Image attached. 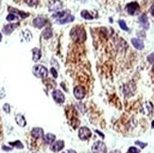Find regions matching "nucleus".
<instances>
[{"mask_svg":"<svg viewBox=\"0 0 154 153\" xmlns=\"http://www.w3.org/2000/svg\"><path fill=\"white\" fill-rule=\"evenodd\" d=\"M70 35L72 39L77 43H82L86 40L85 30L83 29V28H80V26H76V28L72 29Z\"/></svg>","mask_w":154,"mask_h":153,"instance_id":"obj_1","label":"nucleus"},{"mask_svg":"<svg viewBox=\"0 0 154 153\" xmlns=\"http://www.w3.org/2000/svg\"><path fill=\"white\" fill-rule=\"evenodd\" d=\"M32 73H33V75L38 78H45L48 76V68L42 64H36V65L33 66Z\"/></svg>","mask_w":154,"mask_h":153,"instance_id":"obj_2","label":"nucleus"},{"mask_svg":"<svg viewBox=\"0 0 154 153\" xmlns=\"http://www.w3.org/2000/svg\"><path fill=\"white\" fill-rule=\"evenodd\" d=\"M93 153H107V147L102 141H97L92 147Z\"/></svg>","mask_w":154,"mask_h":153,"instance_id":"obj_3","label":"nucleus"},{"mask_svg":"<svg viewBox=\"0 0 154 153\" xmlns=\"http://www.w3.org/2000/svg\"><path fill=\"white\" fill-rule=\"evenodd\" d=\"M48 18H45V16H38V17L33 19L32 24H33V26H35V28H37V29H42V28H44V26L46 24H48Z\"/></svg>","mask_w":154,"mask_h":153,"instance_id":"obj_4","label":"nucleus"},{"mask_svg":"<svg viewBox=\"0 0 154 153\" xmlns=\"http://www.w3.org/2000/svg\"><path fill=\"white\" fill-rule=\"evenodd\" d=\"M91 130L86 128V127H82L79 130V137L80 140L85 141V140H88V139L91 137Z\"/></svg>","mask_w":154,"mask_h":153,"instance_id":"obj_5","label":"nucleus"},{"mask_svg":"<svg viewBox=\"0 0 154 153\" xmlns=\"http://www.w3.org/2000/svg\"><path fill=\"white\" fill-rule=\"evenodd\" d=\"M139 8H140V7H139V4L137 2H131L129 4H127L126 11H127V12L129 13V14L134 15L136 13V11H139Z\"/></svg>","mask_w":154,"mask_h":153,"instance_id":"obj_6","label":"nucleus"},{"mask_svg":"<svg viewBox=\"0 0 154 153\" xmlns=\"http://www.w3.org/2000/svg\"><path fill=\"white\" fill-rule=\"evenodd\" d=\"M52 96L54 98V100L57 102V103H63L64 100H65V97H64V95L63 94V92L61 90H54L52 92Z\"/></svg>","mask_w":154,"mask_h":153,"instance_id":"obj_7","label":"nucleus"},{"mask_svg":"<svg viewBox=\"0 0 154 153\" xmlns=\"http://www.w3.org/2000/svg\"><path fill=\"white\" fill-rule=\"evenodd\" d=\"M19 24L18 23H12V24H8L3 26L2 29V32L4 33V34L6 35H10L11 33H12L13 31H14L15 29L18 28Z\"/></svg>","mask_w":154,"mask_h":153,"instance_id":"obj_8","label":"nucleus"},{"mask_svg":"<svg viewBox=\"0 0 154 153\" xmlns=\"http://www.w3.org/2000/svg\"><path fill=\"white\" fill-rule=\"evenodd\" d=\"M74 96L79 100L82 99L85 96V89L82 86H76L74 88Z\"/></svg>","mask_w":154,"mask_h":153,"instance_id":"obj_9","label":"nucleus"},{"mask_svg":"<svg viewBox=\"0 0 154 153\" xmlns=\"http://www.w3.org/2000/svg\"><path fill=\"white\" fill-rule=\"evenodd\" d=\"M64 148V142L63 140H59L56 142H53L50 145V149L54 152H59L61 151Z\"/></svg>","mask_w":154,"mask_h":153,"instance_id":"obj_10","label":"nucleus"},{"mask_svg":"<svg viewBox=\"0 0 154 153\" xmlns=\"http://www.w3.org/2000/svg\"><path fill=\"white\" fill-rule=\"evenodd\" d=\"M134 91H135V86L132 83H127L124 86V94L127 96H132L133 94H134Z\"/></svg>","mask_w":154,"mask_h":153,"instance_id":"obj_11","label":"nucleus"},{"mask_svg":"<svg viewBox=\"0 0 154 153\" xmlns=\"http://www.w3.org/2000/svg\"><path fill=\"white\" fill-rule=\"evenodd\" d=\"M63 7V3L59 0H55V1H52L49 6H48V11H59L60 9H62Z\"/></svg>","mask_w":154,"mask_h":153,"instance_id":"obj_12","label":"nucleus"},{"mask_svg":"<svg viewBox=\"0 0 154 153\" xmlns=\"http://www.w3.org/2000/svg\"><path fill=\"white\" fill-rule=\"evenodd\" d=\"M139 23H140V26H141L144 29H148L149 28V19H148V16H146L145 13L139 17Z\"/></svg>","mask_w":154,"mask_h":153,"instance_id":"obj_13","label":"nucleus"},{"mask_svg":"<svg viewBox=\"0 0 154 153\" xmlns=\"http://www.w3.org/2000/svg\"><path fill=\"white\" fill-rule=\"evenodd\" d=\"M31 135L34 138H36V139L42 138V137H44V130L41 129V128H34V129H32Z\"/></svg>","mask_w":154,"mask_h":153,"instance_id":"obj_14","label":"nucleus"},{"mask_svg":"<svg viewBox=\"0 0 154 153\" xmlns=\"http://www.w3.org/2000/svg\"><path fill=\"white\" fill-rule=\"evenodd\" d=\"M131 44H133V46L138 49V50H141L144 48V43L142 40H140V39H137V38H132L131 39Z\"/></svg>","mask_w":154,"mask_h":153,"instance_id":"obj_15","label":"nucleus"},{"mask_svg":"<svg viewBox=\"0 0 154 153\" xmlns=\"http://www.w3.org/2000/svg\"><path fill=\"white\" fill-rule=\"evenodd\" d=\"M74 20H75V17L73 16V15H71V14H69V15L65 16V17H63V18L58 19V20H57V23H58V24H61V25H63V24L71 23V22L74 21Z\"/></svg>","mask_w":154,"mask_h":153,"instance_id":"obj_16","label":"nucleus"},{"mask_svg":"<svg viewBox=\"0 0 154 153\" xmlns=\"http://www.w3.org/2000/svg\"><path fill=\"white\" fill-rule=\"evenodd\" d=\"M42 57V52L39 48H33L32 49V61L33 62H38Z\"/></svg>","mask_w":154,"mask_h":153,"instance_id":"obj_17","label":"nucleus"},{"mask_svg":"<svg viewBox=\"0 0 154 153\" xmlns=\"http://www.w3.org/2000/svg\"><path fill=\"white\" fill-rule=\"evenodd\" d=\"M15 121H16L17 125L20 126V127H25V126L26 125V118L22 115H20V114L15 116Z\"/></svg>","mask_w":154,"mask_h":153,"instance_id":"obj_18","label":"nucleus"},{"mask_svg":"<svg viewBox=\"0 0 154 153\" xmlns=\"http://www.w3.org/2000/svg\"><path fill=\"white\" fill-rule=\"evenodd\" d=\"M55 135L54 134H52V133H48V134H45L44 136V142L45 144H48V145H51L53 142H55Z\"/></svg>","mask_w":154,"mask_h":153,"instance_id":"obj_19","label":"nucleus"},{"mask_svg":"<svg viewBox=\"0 0 154 153\" xmlns=\"http://www.w3.org/2000/svg\"><path fill=\"white\" fill-rule=\"evenodd\" d=\"M9 11L11 13H14V14L18 15V16H21V18H26V17H28V13H26L24 11H18L14 8H9Z\"/></svg>","mask_w":154,"mask_h":153,"instance_id":"obj_20","label":"nucleus"},{"mask_svg":"<svg viewBox=\"0 0 154 153\" xmlns=\"http://www.w3.org/2000/svg\"><path fill=\"white\" fill-rule=\"evenodd\" d=\"M70 13V11H58L56 12L55 14H53L52 17L53 18H58V19H61V18H63L65 16L69 15Z\"/></svg>","mask_w":154,"mask_h":153,"instance_id":"obj_21","label":"nucleus"},{"mask_svg":"<svg viewBox=\"0 0 154 153\" xmlns=\"http://www.w3.org/2000/svg\"><path fill=\"white\" fill-rule=\"evenodd\" d=\"M53 35V32H52V29L50 28H46L44 29V31L42 32V36L45 39V40H48L52 37Z\"/></svg>","mask_w":154,"mask_h":153,"instance_id":"obj_22","label":"nucleus"},{"mask_svg":"<svg viewBox=\"0 0 154 153\" xmlns=\"http://www.w3.org/2000/svg\"><path fill=\"white\" fill-rule=\"evenodd\" d=\"M144 112L146 115H149L150 112H152V104L150 102H146L145 105H144Z\"/></svg>","mask_w":154,"mask_h":153,"instance_id":"obj_23","label":"nucleus"},{"mask_svg":"<svg viewBox=\"0 0 154 153\" xmlns=\"http://www.w3.org/2000/svg\"><path fill=\"white\" fill-rule=\"evenodd\" d=\"M19 16L18 15H16V14H14V13H11L10 12V14L6 17V20L7 21H9V22H13V21H16V22H18L19 21Z\"/></svg>","mask_w":154,"mask_h":153,"instance_id":"obj_24","label":"nucleus"},{"mask_svg":"<svg viewBox=\"0 0 154 153\" xmlns=\"http://www.w3.org/2000/svg\"><path fill=\"white\" fill-rule=\"evenodd\" d=\"M22 35H23L24 39L26 40V42H29L30 40H31V38H32V35H31V33H30V31L29 29L24 30L23 33H22Z\"/></svg>","mask_w":154,"mask_h":153,"instance_id":"obj_25","label":"nucleus"},{"mask_svg":"<svg viewBox=\"0 0 154 153\" xmlns=\"http://www.w3.org/2000/svg\"><path fill=\"white\" fill-rule=\"evenodd\" d=\"M80 15H82V18L87 19V20H92L94 17L90 14V12H88V11H82L80 12Z\"/></svg>","mask_w":154,"mask_h":153,"instance_id":"obj_26","label":"nucleus"},{"mask_svg":"<svg viewBox=\"0 0 154 153\" xmlns=\"http://www.w3.org/2000/svg\"><path fill=\"white\" fill-rule=\"evenodd\" d=\"M10 145H11L12 148H24V145H23V144L20 142V141H15V142H11L10 143Z\"/></svg>","mask_w":154,"mask_h":153,"instance_id":"obj_27","label":"nucleus"},{"mask_svg":"<svg viewBox=\"0 0 154 153\" xmlns=\"http://www.w3.org/2000/svg\"><path fill=\"white\" fill-rule=\"evenodd\" d=\"M119 26H120V28H121L123 30H126V31H128L129 30V28L126 25V22L124 21V20H119Z\"/></svg>","mask_w":154,"mask_h":153,"instance_id":"obj_28","label":"nucleus"},{"mask_svg":"<svg viewBox=\"0 0 154 153\" xmlns=\"http://www.w3.org/2000/svg\"><path fill=\"white\" fill-rule=\"evenodd\" d=\"M26 3L30 7H35L38 5L39 0H26Z\"/></svg>","mask_w":154,"mask_h":153,"instance_id":"obj_29","label":"nucleus"},{"mask_svg":"<svg viewBox=\"0 0 154 153\" xmlns=\"http://www.w3.org/2000/svg\"><path fill=\"white\" fill-rule=\"evenodd\" d=\"M3 110H4L5 112H7V114H10V112H11V106H10V104H8V103L4 104Z\"/></svg>","mask_w":154,"mask_h":153,"instance_id":"obj_30","label":"nucleus"},{"mask_svg":"<svg viewBox=\"0 0 154 153\" xmlns=\"http://www.w3.org/2000/svg\"><path fill=\"white\" fill-rule=\"evenodd\" d=\"M127 153H140V150L138 148H134V147H131V148H129V150Z\"/></svg>","mask_w":154,"mask_h":153,"instance_id":"obj_31","label":"nucleus"},{"mask_svg":"<svg viewBox=\"0 0 154 153\" xmlns=\"http://www.w3.org/2000/svg\"><path fill=\"white\" fill-rule=\"evenodd\" d=\"M6 96V92H5V89L3 87L0 86V99H2Z\"/></svg>","mask_w":154,"mask_h":153,"instance_id":"obj_32","label":"nucleus"},{"mask_svg":"<svg viewBox=\"0 0 154 153\" xmlns=\"http://www.w3.org/2000/svg\"><path fill=\"white\" fill-rule=\"evenodd\" d=\"M50 73H51V74H52V76H53V78H58V72L56 71V69L55 68H51L50 69Z\"/></svg>","mask_w":154,"mask_h":153,"instance_id":"obj_33","label":"nucleus"},{"mask_svg":"<svg viewBox=\"0 0 154 153\" xmlns=\"http://www.w3.org/2000/svg\"><path fill=\"white\" fill-rule=\"evenodd\" d=\"M148 61H149L150 63H154V52L151 53L150 55L148 56Z\"/></svg>","mask_w":154,"mask_h":153,"instance_id":"obj_34","label":"nucleus"},{"mask_svg":"<svg viewBox=\"0 0 154 153\" xmlns=\"http://www.w3.org/2000/svg\"><path fill=\"white\" fill-rule=\"evenodd\" d=\"M135 145H138L140 148H146V143H142V142H140V141H136L135 142Z\"/></svg>","mask_w":154,"mask_h":153,"instance_id":"obj_35","label":"nucleus"},{"mask_svg":"<svg viewBox=\"0 0 154 153\" xmlns=\"http://www.w3.org/2000/svg\"><path fill=\"white\" fill-rule=\"evenodd\" d=\"M2 148L4 149V150H6V151H11L12 148H8V147H5V145H4V147H2Z\"/></svg>","mask_w":154,"mask_h":153,"instance_id":"obj_36","label":"nucleus"},{"mask_svg":"<svg viewBox=\"0 0 154 153\" xmlns=\"http://www.w3.org/2000/svg\"><path fill=\"white\" fill-rule=\"evenodd\" d=\"M150 12H151V14L154 16V4L150 7Z\"/></svg>","mask_w":154,"mask_h":153,"instance_id":"obj_37","label":"nucleus"},{"mask_svg":"<svg viewBox=\"0 0 154 153\" xmlns=\"http://www.w3.org/2000/svg\"><path fill=\"white\" fill-rule=\"evenodd\" d=\"M96 132H97V133H98L100 136H101L102 138H104V134L103 133H101V132H100V131H98V130H96Z\"/></svg>","mask_w":154,"mask_h":153,"instance_id":"obj_38","label":"nucleus"},{"mask_svg":"<svg viewBox=\"0 0 154 153\" xmlns=\"http://www.w3.org/2000/svg\"><path fill=\"white\" fill-rule=\"evenodd\" d=\"M67 153H77L75 150H73V149H69L68 151H67Z\"/></svg>","mask_w":154,"mask_h":153,"instance_id":"obj_39","label":"nucleus"},{"mask_svg":"<svg viewBox=\"0 0 154 153\" xmlns=\"http://www.w3.org/2000/svg\"><path fill=\"white\" fill-rule=\"evenodd\" d=\"M110 153H121V152H120L119 150H113V151H112Z\"/></svg>","mask_w":154,"mask_h":153,"instance_id":"obj_40","label":"nucleus"},{"mask_svg":"<svg viewBox=\"0 0 154 153\" xmlns=\"http://www.w3.org/2000/svg\"><path fill=\"white\" fill-rule=\"evenodd\" d=\"M1 41H2V33L0 32V42H1Z\"/></svg>","mask_w":154,"mask_h":153,"instance_id":"obj_41","label":"nucleus"},{"mask_svg":"<svg viewBox=\"0 0 154 153\" xmlns=\"http://www.w3.org/2000/svg\"><path fill=\"white\" fill-rule=\"evenodd\" d=\"M152 70H153V72H154V66H153V68H152Z\"/></svg>","mask_w":154,"mask_h":153,"instance_id":"obj_42","label":"nucleus"}]
</instances>
